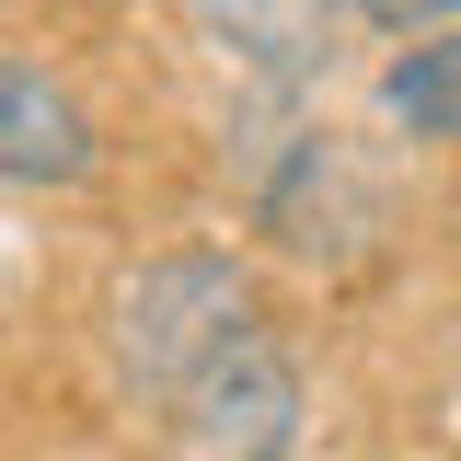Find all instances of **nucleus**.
<instances>
[{
    "label": "nucleus",
    "mask_w": 461,
    "mask_h": 461,
    "mask_svg": "<svg viewBox=\"0 0 461 461\" xmlns=\"http://www.w3.org/2000/svg\"><path fill=\"white\" fill-rule=\"evenodd\" d=\"M242 335H266V300H254V266L220 254V242L139 254L104 300V346L127 369V393H162V403H185Z\"/></svg>",
    "instance_id": "nucleus-1"
},
{
    "label": "nucleus",
    "mask_w": 461,
    "mask_h": 461,
    "mask_svg": "<svg viewBox=\"0 0 461 461\" xmlns=\"http://www.w3.org/2000/svg\"><path fill=\"white\" fill-rule=\"evenodd\" d=\"M173 415H185V438H196L208 461H288V450H300L312 393H300V369H288L277 335H242L196 393L173 403Z\"/></svg>",
    "instance_id": "nucleus-2"
},
{
    "label": "nucleus",
    "mask_w": 461,
    "mask_h": 461,
    "mask_svg": "<svg viewBox=\"0 0 461 461\" xmlns=\"http://www.w3.org/2000/svg\"><path fill=\"white\" fill-rule=\"evenodd\" d=\"M254 220L277 230L288 254H346L357 230L381 220V196H369V173L346 162L335 127H288V150L254 173Z\"/></svg>",
    "instance_id": "nucleus-3"
},
{
    "label": "nucleus",
    "mask_w": 461,
    "mask_h": 461,
    "mask_svg": "<svg viewBox=\"0 0 461 461\" xmlns=\"http://www.w3.org/2000/svg\"><path fill=\"white\" fill-rule=\"evenodd\" d=\"M93 104L58 81L35 47H12L0 35V185H35V196H69L81 173H93Z\"/></svg>",
    "instance_id": "nucleus-4"
},
{
    "label": "nucleus",
    "mask_w": 461,
    "mask_h": 461,
    "mask_svg": "<svg viewBox=\"0 0 461 461\" xmlns=\"http://www.w3.org/2000/svg\"><path fill=\"white\" fill-rule=\"evenodd\" d=\"M381 115L403 139H461V23L415 35V47L381 69Z\"/></svg>",
    "instance_id": "nucleus-5"
},
{
    "label": "nucleus",
    "mask_w": 461,
    "mask_h": 461,
    "mask_svg": "<svg viewBox=\"0 0 461 461\" xmlns=\"http://www.w3.org/2000/svg\"><path fill=\"white\" fill-rule=\"evenodd\" d=\"M196 35H220V47L266 58V69H312L323 35H335V12H196Z\"/></svg>",
    "instance_id": "nucleus-6"
}]
</instances>
